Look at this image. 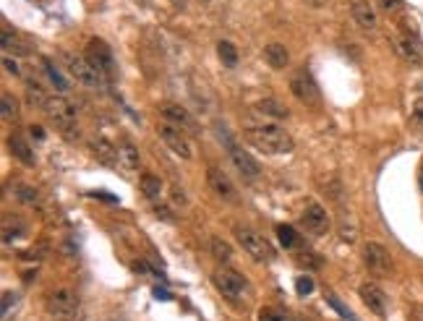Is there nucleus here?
Here are the masks:
<instances>
[{"instance_id":"36","label":"nucleus","mask_w":423,"mask_h":321,"mask_svg":"<svg viewBox=\"0 0 423 321\" xmlns=\"http://www.w3.org/2000/svg\"><path fill=\"white\" fill-rule=\"evenodd\" d=\"M413 120L415 123H423V97L413 102Z\"/></svg>"},{"instance_id":"21","label":"nucleus","mask_w":423,"mask_h":321,"mask_svg":"<svg viewBox=\"0 0 423 321\" xmlns=\"http://www.w3.org/2000/svg\"><path fill=\"white\" fill-rule=\"evenodd\" d=\"M8 149H11V155L19 157L21 162H27V165H34V152L29 149V144L21 136H11L8 138Z\"/></svg>"},{"instance_id":"22","label":"nucleus","mask_w":423,"mask_h":321,"mask_svg":"<svg viewBox=\"0 0 423 321\" xmlns=\"http://www.w3.org/2000/svg\"><path fill=\"white\" fill-rule=\"evenodd\" d=\"M217 55H220V60L228 65V68H235V65H238V50H235V45L228 42V39H220V42H217Z\"/></svg>"},{"instance_id":"33","label":"nucleus","mask_w":423,"mask_h":321,"mask_svg":"<svg viewBox=\"0 0 423 321\" xmlns=\"http://www.w3.org/2000/svg\"><path fill=\"white\" fill-rule=\"evenodd\" d=\"M295 287H298L301 295H308L313 290V280L311 277H298V280H295Z\"/></svg>"},{"instance_id":"12","label":"nucleus","mask_w":423,"mask_h":321,"mask_svg":"<svg viewBox=\"0 0 423 321\" xmlns=\"http://www.w3.org/2000/svg\"><path fill=\"white\" fill-rule=\"evenodd\" d=\"M290 89H293V94L304 102V105H316V102L322 100L319 86H316V81L311 79V74H306V71L293 74V79H290Z\"/></svg>"},{"instance_id":"7","label":"nucleus","mask_w":423,"mask_h":321,"mask_svg":"<svg viewBox=\"0 0 423 321\" xmlns=\"http://www.w3.org/2000/svg\"><path fill=\"white\" fill-rule=\"evenodd\" d=\"M363 261H366L368 272L377 277H386L392 269H395V264H392V256H389V251H386L382 243H366V248H363Z\"/></svg>"},{"instance_id":"15","label":"nucleus","mask_w":423,"mask_h":321,"mask_svg":"<svg viewBox=\"0 0 423 321\" xmlns=\"http://www.w3.org/2000/svg\"><path fill=\"white\" fill-rule=\"evenodd\" d=\"M360 301L366 303V308L371 313H377V316H384L386 313V298L384 293H382V287L374 282H363L360 284Z\"/></svg>"},{"instance_id":"6","label":"nucleus","mask_w":423,"mask_h":321,"mask_svg":"<svg viewBox=\"0 0 423 321\" xmlns=\"http://www.w3.org/2000/svg\"><path fill=\"white\" fill-rule=\"evenodd\" d=\"M212 280H214V287H217L225 298H230V301H240V298L246 295V290H249V282H246L235 269H220V272H214Z\"/></svg>"},{"instance_id":"2","label":"nucleus","mask_w":423,"mask_h":321,"mask_svg":"<svg viewBox=\"0 0 423 321\" xmlns=\"http://www.w3.org/2000/svg\"><path fill=\"white\" fill-rule=\"evenodd\" d=\"M63 65L65 71L71 74V79L82 84V86H89V89H97L105 84V74H102L100 68L89 60V58L84 55H76V53H65L63 55Z\"/></svg>"},{"instance_id":"32","label":"nucleus","mask_w":423,"mask_h":321,"mask_svg":"<svg viewBox=\"0 0 423 321\" xmlns=\"http://www.w3.org/2000/svg\"><path fill=\"white\" fill-rule=\"evenodd\" d=\"M19 199L21 202H27V204H34L37 202V191H34V188H29V185H19Z\"/></svg>"},{"instance_id":"37","label":"nucleus","mask_w":423,"mask_h":321,"mask_svg":"<svg viewBox=\"0 0 423 321\" xmlns=\"http://www.w3.org/2000/svg\"><path fill=\"white\" fill-rule=\"evenodd\" d=\"M330 303H332V306H334V308H337V311L342 313V316H348V319H353V313H350L348 308H345V306H342V303L337 301V298H332V295H330ZM353 321H356V319H353Z\"/></svg>"},{"instance_id":"3","label":"nucleus","mask_w":423,"mask_h":321,"mask_svg":"<svg viewBox=\"0 0 423 321\" xmlns=\"http://www.w3.org/2000/svg\"><path fill=\"white\" fill-rule=\"evenodd\" d=\"M45 306L47 311H50V316H56L60 321H71L79 316L82 301H79V295L71 287H53L45 298Z\"/></svg>"},{"instance_id":"26","label":"nucleus","mask_w":423,"mask_h":321,"mask_svg":"<svg viewBox=\"0 0 423 321\" xmlns=\"http://www.w3.org/2000/svg\"><path fill=\"white\" fill-rule=\"evenodd\" d=\"M0 39H3V50H6V53H11V50H13L16 55H24V53H27V47L21 45L19 39L13 37L8 29H3V34H0Z\"/></svg>"},{"instance_id":"14","label":"nucleus","mask_w":423,"mask_h":321,"mask_svg":"<svg viewBox=\"0 0 423 321\" xmlns=\"http://www.w3.org/2000/svg\"><path fill=\"white\" fill-rule=\"evenodd\" d=\"M395 50L408 63H423V42L413 32H403L395 37Z\"/></svg>"},{"instance_id":"11","label":"nucleus","mask_w":423,"mask_h":321,"mask_svg":"<svg viewBox=\"0 0 423 321\" xmlns=\"http://www.w3.org/2000/svg\"><path fill=\"white\" fill-rule=\"evenodd\" d=\"M228 138V155H230V159H233V165L238 167V173L243 175V178H249V181H254V178H259V162L254 159V157L246 152L243 147H238L235 141H233L230 136H225Z\"/></svg>"},{"instance_id":"4","label":"nucleus","mask_w":423,"mask_h":321,"mask_svg":"<svg viewBox=\"0 0 423 321\" xmlns=\"http://www.w3.org/2000/svg\"><path fill=\"white\" fill-rule=\"evenodd\" d=\"M45 112L65 138L79 136V129H76V107L65 100V97H50L45 105Z\"/></svg>"},{"instance_id":"18","label":"nucleus","mask_w":423,"mask_h":321,"mask_svg":"<svg viewBox=\"0 0 423 321\" xmlns=\"http://www.w3.org/2000/svg\"><path fill=\"white\" fill-rule=\"evenodd\" d=\"M264 60L269 63V68L280 71V68H285V65L290 63V53L285 50V45H280V42H269V45L264 47Z\"/></svg>"},{"instance_id":"5","label":"nucleus","mask_w":423,"mask_h":321,"mask_svg":"<svg viewBox=\"0 0 423 321\" xmlns=\"http://www.w3.org/2000/svg\"><path fill=\"white\" fill-rule=\"evenodd\" d=\"M235 238H238V243L243 246V251H246L251 258H256V261H272V258L277 256L275 246H272L261 232H256V230L238 228L235 230Z\"/></svg>"},{"instance_id":"8","label":"nucleus","mask_w":423,"mask_h":321,"mask_svg":"<svg viewBox=\"0 0 423 321\" xmlns=\"http://www.w3.org/2000/svg\"><path fill=\"white\" fill-rule=\"evenodd\" d=\"M157 133H160V141H162L173 155H178L181 159H191L193 152H191L188 138L183 136V131L170 126V123H165V126H160V129H157Z\"/></svg>"},{"instance_id":"10","label":"nucleus","mask_w":423,"mask_h":321,"mask_svg":"<svg viewBox=\"0 0 423 321\" xmlns=\"http://www.w3.org/2000/svg\"><path fill=\"white\" fill-rule=\"evenodd\" d=\"M160 115L165 118V123H170L175 129L196 133V120L191 118V112L186 110L183 105H178V102H162V105H160Z\"/></svg>"},{"instance_id":"27","label":"nucleus","mask_w":423,"mask_h":321,"mask_svg":"<svg viewBox=\"0 0 423 321\" xmlns=\"http://www.w3.org/2000/svg\"><path fill=\"white\" fill-rule=\"evenodd\" d=\"M45 68H47V76H50V81L56 84L58 92H68V79H65V76L58 71L56 65L50 63V60H45Z\"/></svg>"},{"instance_id":"38","label":"nucleus","mask_w":423,"mask_h":321,"mask_svg":"<svg viewBox=\"0 0 423 321\" xmlns=\"http://www.w3.org/2000/svg\"><path fill=\"white\" fill-rule=\"evenodd\" d=\"M3 65H6V71H11V74H13V76L19 74V65L13 63V60H11V58H8V55L3 58Z\"/></svg>"},{"instance_id":"28","label":"nucleus","mask_w":423,"mask_h":321,"mask_svg":"<svg viewBox=\"0 0 423 321\" xmlns=\"http://www.w3.org/2000/svg\"><path fill=\"white\" fill-rule=\"evenodd\" d=\"M259 321H293V316L287 311H282V308H261L259 311Z\"/></svg>"},{"instance_id":"23","label":"nucleus","mask_w":423,"mask_h":321,"mask_svg":"<svg viewBox=\"0 0 423 321\" xmlns=\"http://www.w3.org/2000/svg\"><path fill=\"white\" fill-rule=\"evenodd\" d=\"M209 248H212V256L217 258V261H230V256H233L230 243H225L222 238H212Z\"/></svg>"},{"instance_id":"39","label":"nucleus","mask_w":423,"mask_h":321,"mask_svg":"<svg viewBox=\"0 0 423 321\" xmlns=\"http://www.w3.org/2000/svg\"><path fill=\"white\" fill-rule=\"evenodd\" d=\"M327 3H330V0H306V6H311V8H322Z\"/></svg>"},{"instance_id":"30","label":"nucleus","mask_w":423,"mask_h":321,"mask_svg":"<svg viewBox=\"0 0 423 321\" xmlns=\"http://www.w3.org/2000/svg\"><path fill=\"white\" fill-rule=\"evenodd\" d=\"M3 105H0V115H3V120H13L16 118V100L11 97V94H3Z\"/></svg>"},{"instance_id":"16","label":"nucleus","mask_w":423,"mask_h":321,"mask_svg":"<svg viewBox=\"0 0 423 321\" xmlns=\"http://www.w3.org/2000/svg\"><path fill=\"white\" fill-rule=\"evenodd\" d=\"M350 16H353V21H356L360 29H366V32H374V29H377V11H374V6H371L368 0H353V3H350Z\"/></svg>"},{"instance_id":"1","label":"nucleus","mask_w":423,"mask_h":321,"mask_svg":"<svg viewBox=\"0 0 423 321\" xmlns=\"http://www.w3.org/2000/svg\"><path fill=\"white\" fill-rule=\"evenodd\" d=\"M246 138L251 147L261 149L264 155H290L295 147L293 136L280 126H249L246 129Z\"/></svg>"},{"instance_id":"13","label":"nucleus","mask_w":423,"mask_h":321,"mask_svg":"<svg viewBox=\"0 0 423 321\" xmlns=\"http://www.w3.org/2000/svg\"><path fill=\"white\" fill-rule=\"evenodd\" d=\"M207 181H209V188L214 191V196H220L222 202H235V199H238V193H235V185H233V181L225 173H222L220 167L212 165L209 170H207Z\"/></svg>"},{"instance_id":"9","label":"nucleus","mask_w":423,"mask_h":321,"mask_svg":"<svg viewBox=\"0 0 423 321\" xmlns=\"http://www.w3.org/2000/svg\"><path fill=\"white\" fill-rule=\"evenodd\" d=\"M301 222H304V228L308 230V232H313V235H324V232L332 228V220H330V214H327V209L316 202H306Z\"/></svg>"},{"instance_id":"34","label":"nucleus","mask_w":423,"mask_h":321,"mask_svg":"<svg viewBox=\"0 0 423 321\" xmlns=\"http://www.w3.org/2000/svg\"><path fill=\"white\" fill-rule=\"evenodd\" d=\"M377 6L382 11H386V13H392V11H397L403 6V0H377Z\"/></svg>"},{"instance_id":"19","label":"nucleus","mask_w":423,"mask_h":321,"mask_svg":"<svg viewBox=\"0 0 423 321\" xmlns=\"http://www.w3.org/2000/svg\"><path fill=\"white\" fill-rule=\"evenodd\" d=\"M118 165L123 170H138V149L131 144L129 138H123L118 144Z\"/></svg>"},{"instance_id":"29","label":"nucleus","mask_w":423,"mask_h":321,"mask_svg":"<svg viewBox=\"0 0 423 321\" xmlns=\"http://www.w3.org/2000/svg\"><path fill=\"white\" fill-rule=\"evenodd\" d=\"M259 112H267V115H275V118H287V110L280 105V102L275 100H264V102H259Z\"/></svg>"},{"instance_id":"25","label":"nucleus","mask_w":423,"mask_h":321,"mask_svg":"<svg viewBox=\"0 0 423 321\" xmlns=\"http://www.w3.org/2000/svg\"><path fill=\"white\" fill-rule=\"evenodd\" d=\"M27 97H29V102H32L34 107H39V110H45L47 100H50V94L42 92L37 84H29V86H27Z\"/></svg>"},{"instance_id":"24","label":"nucleus","mask_w":423,"mask_h":321,"mask_svg":"<svg viewBox=\"0 0 423 321\" xmlns=\"http://www.w3.org/2000/svg\"><path fill=\"white\" fill-rule=\"evenodd\" d=\"M141 191H144V196H149V199H157V196L162 193L160 178H155V175H141Z\"/></svg>"},{"instance_id":"35","label":"nucleus","mask_w":423,"mask_h":321,"mask_svg":"<svg viewBox=\"0 0 423 321\" xmlns=\"http://www.w3.org/2000/svg\"><path fill=\"white\" fill-rule=\"evenodd\" d=\"M298 264L301 266H319V258H313L308 251L306 254H298Z\"/></svg>"},{"instance_id":"17","label":"nucleus","mask_w":423,"mask_h":321,"mask_svg":"<svg viewBox=\"0 0 423 321\" xmlns=\"http://www.w3.org/2000/svg\"><path fill=\"white\" fill-rule=\"evenodd\" d=\"M86 58H89V60H92V63L97 65L105 76L112 74V53H110V47L105 45L102 39H92V42H89Z\"/></svg>"},{"instance_id":"31","label":"nucleus","mask_w":423,"mask_h":321,"mask_svg":"<svg viewBox=\"0 0 423 321\" xmlns=\"http://www.w3.org/2000/svg\"><path fill=\"white\" fill-rule=\"evenodd\" d=\"M277 235H280V243H282L285 248H293L295 243H298L293 228H285V225H280V228H277Z\"/></svg>"},{"instance_id":"20","label":"nucleus","mask_w":423,"mask_h":321,"mask_svg":"<svg viewBox=\"0 0 423 321\" xmlns=\"http://www.w3.org/2000/svg\"><path fill=\"white\" fill-rule=\"evenodd\" d=\"M89 149H92V155L100 159V162H105V165H115L118 162V147H112L110 141H105V138H94L92 144H89Z\"/></svg>"}]
</instances>
